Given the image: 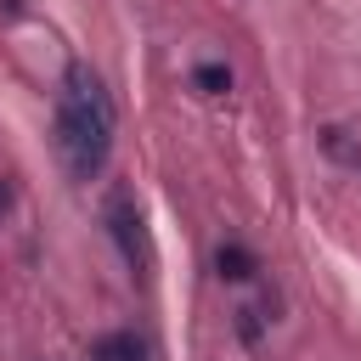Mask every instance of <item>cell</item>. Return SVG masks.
<instances>
[{"mask_svg": "<svg viewBox=\"0 0 361 361\" xmlns=\"http://www.w3.org/2000/svg\"><path fill=\"white\" fill-rule=\"evenodd\" d=\"M102 220H107V231H113L124 265H130V271L147 265V237H141V209H135V197H130V192H113L107 209H102Z\"/></svg>", "mask_w": 361, "mask_h": 361, "instance_id": "7a4b0ae2", "label": "cell"}, {"mask_svg": "<svg viewBox=\"0 0 361 361\" xmlns=\"http://www.w3.org/2000/svg\"><path fill=\"white\" fill-rule=\"evenodd\" d=\"M6 203H11V186H6V180H0V209H6Z\"/></svg>", "mask_w": 361, "mask_h": 361, "instance_id": "ba28073f", "label": "cell"}, {"mask_svg": "<svg viewBox=\"0 0 361 361\" xmlns=\"http://www.w3.org/2000/svg\"><path fill=\"white\" fill-rule=\"evenodd\" d=\"M192 85H197L203 96H226V90H231V73H226L220 62H203V68L192 73Z\"/></svg>", "mask_w": 361, "mask_h": 361, "instance_id": "8992f818", "label": "cell"}, {"mask_svg": "<svg viewBox=\"0 0 361 361\" xmlns=\"http://www.w3.org/2000/svg\"><path fill=\"white\" fill-rule=\"evenodd\" d=\"M214 271H220L226 282H248V276L259 271V259H254L243 243H220V248H214Z\"/></svg>", "mask_w": 361, "mask_h": 361, "instance_id": "5b68a950", "label": "cell"}, {"mask_svg": "<svg viewBox=\"0 0 361 361\" xmlns=\"http://www.w3.org/2000/svg\"><path fill=\"white\" fill-rule=\"evenodd\" d=\"M56 152L73 180H96L113 152V96L85 62H73L56 90Z\"/></svg>", "mask_w": 361, "mask_h": 361, "instance_id": "6da1fadb", "label": "cell"}, {"mask_svg": "<svg viewBox=\"0 0 361 361\" xmlns=\"http://www.w3.org/2000/svg\"><path fill=\"white\" fill-rule=\"evenodd\" d=\"M90 361H147V344L135 333H102L90 344Z\"/></svg>", "mask_w": 361, "mask_h": 361, "instance_id": "277c9868", "label": "cell"}, {"mask_svg": "<svg viewBox=\"0 0 361 361\" xmlns=\"http://www.w3.org/2000/svg\"><path fill=\"white\" fill-rule=\"evenodd\" d=\"M237 333H243V344H254L259 338V310H237Z\"/></svg>", "mask_w": 361, "mask_h": 361, "instance_id": "52a82bcc", "label": "cell"}, {"mask_svg": "<svg viewBox=\"0 0 361 361\" xmlns=\"http://www.w3.org/2000/svg\"><path fill=\"white\" fill-rule=\"evenodd\" d=\"M316 141H322V152H327L338 169H355V175H361V135H350L344 124H322Z\"/></svg>", "mask_w": 361, "mask_h": 361, "instance_id": "3957f363", "label": "cell"}]
</instances>
